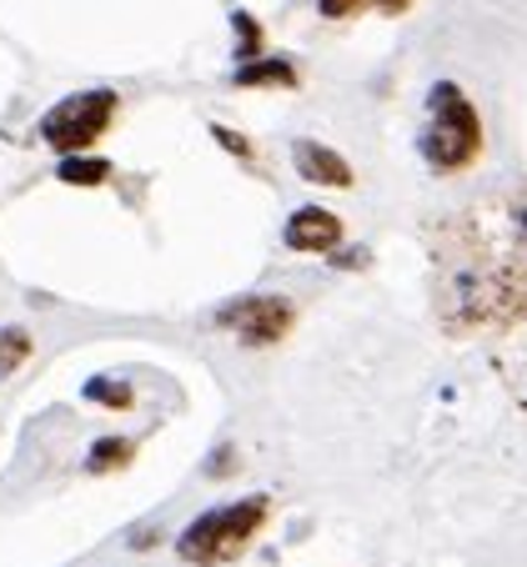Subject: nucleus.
<instances>
[{
	"label": "nucleus",
	"mask_w": 527,
	"mask_h": 567,
	"mask_svg": "<svg viewBox=\"0 0 527 567\" xmlns=\"http://www.w3.org/2000/svg\"><path fill=\"white\" fill-rule=\"evenodd\" d=\"M55 176H61L65 186H101L111 176V161H101V156H61Z\"/></svg>",
	"instance_id": "nucleus-8"
},
{
	"label": "nucleus",
	"mask_w": 527,
	"mask_h": 567,
	"mask_svg": "<svg viewBox=\"0 0 527 567\" xmlns=\"http://www.w3.org/2000/svg\"><path fill=\"white\" fill-rule=\"evenodd\" d=\"M231 31H237V55H241V61H257V51H261V25L251 21L247 11H237V16H231Z\"/></svg>",
	"instance_id": "nucleus-12"
},
{
	"label": "nucleus",
	"mask_w": 527,
	"mask_h": 567,
	"mask_svg": "<svg viewBox=\"0 0 527 567\" xmlns=\"http://www.w3.org/2000/svg\"><path fill=\"white\" fill-rule=\"evenodd\" d=\"M86 402H101V408H116V412H126L131 402H136V392H131L126 382H111V377H96V382H86Z\"/></svg>",
	"instance_id": "nucleus-11"
},
{
	"label": "nucleus",
	"mask_w": 527,
	"mask_h": 567,
	"mask_svg": "<svg viewBox=\"0 0 527 567\" xmlns=\"http://www.w3.org/2000/svg\"><path fill=\"white\" fill-rule=\"evenodd\" d=\"M216 321H221V327H231L241 342L267 347V342H281V337H287L291 307L281 297H247V301L221 307V311H216Z\"/></svg>",
	"instance_id": "nucleus-4"
},
{
	"label": "nucleus",
	"mask_w": 527,
	"mask_h": 567,
	"mask_svg": "<svg viewBox=\"0 0 527 567\" xmlns=\"http://www.w3.org/2000/svg\"><path fill=\"white\" fill-rule=\"evenodd\" d=\"M291 161H297L301 182L337 186V192H347V186H352V166H347L332 146H322V141H297V146H291Z\"/></svg>",
	"instance_id": "nucleus-5"
},
{
	"label": "nucleus",
	"mask_w": 527,
	"mask_h": 567,
	"mask_svg": "<svg viewBox=\"0 0 527 567\" xmlns=\"http://www.w3.org/2000/svg\"><path fill=\"white\" fill-rule=\"evenodd\" d=\"M116 91H75V96L55 101L51 111H45L41 131L35 136L45 141L51 151H61V156H81V151H91L101 136L111 131V121H116Z\"/></svg>",
	"instance_id": "nucleus-3"
},
{
	"label": "nucleus",
	"mask_w": 527,
	"mask_h": 567,
	"mask_svg": "<svg viewBox=\"0 0 527 567\" xmlns=\"http://www.w3.org/2000/svg\"><path fill=\"white\" fill-rule=\"evenodd\" d=\"M267 513H271L267 497H241V503H231V507H211V513H202L176 537V557L192 567L231 563V557H241L251 547V537L261 533Z\"/></svg>",
	"instance_id": "nucleus-2"
},
{
	"label": "nucleus",
	"mask_w": 527,
	"mask_h": 567,
	"mask_svg": "<svg viewBox=\"0 0 527 567\" xmlns=\"http://www.w3.org/2000/svg\"><path fill=\"white\" fill-rule=\"evenodd\" d=\"M483 151V121H477L473 101L463 86L437 81L427 91V126H422V161L432 172H463Z\"/></svg>",
	"instance_id": "nucleus-1"
},
{
	"label": "nucleus",
	"mask_w": 527,
	"mask_h": 567,
	"mask_svg": "<svg viewBox=\"0 0 527 567\" xmlns=\"http://www.w3.org/2000/svg\"><path fill=\"white\" fill-rule=\"evenodd\" d=\"M231 81H237V86H277V91H287V86H297V65L291 61H241L237 65V75H231Z\"/></svg>",
	"instance_id": "nucleus-7"
},
{
	"label": "nucleus",
	"mask_w": 527,
	"mask_h": 567,
	"mask_svg": "<svg viewBox=\"0 0 527 567\" xmlns=\"http://www.w3.org/2000/svg\"><path fill=\"white\" fill-rule=\"evenodd\" d=\"M356 6H362V0H317V11L332 16V21H347V16H352Z\"/></svg>",
	"instance_id": "nucleus-13"
},
{
	"label": "nucleus",
	"mask_w": 527,
	"mask_h": 567,
	"mask_svg": "<svg viewBox=\"0 0 527 567\" xmlns=\"http://www.w3.org/2000/svg\"><path fill=\"white\" fill-rule=\"evenodd\" d=\"M25 357H31V332L25 327H0V377H11Z\"/></svg>",
	"instance_id": "nucleus-10"
},
{
	"label": "nucleus",
	"mask_w": 527,
	"mask_h": 567,
	"mask_svg": "<svg viewBox=\"0 0 527 567\" xmlns=\"http://www.w3.org/2000/svg\"><path fill=\"white\" fill-rule=\"evenodd\" d=\"M131 452H136V447H131L126 437H101L96 447L86 452V472H116V467H126Z\"/></svg>",
	"instance_id": "nucleus-9"
},
{
	"label": "nucleus",
	"mask_w": 527,
	"mask_h": 567,
	"mask_svg": "<svg viewBox=\"0 0 527 567\" xmlns=\"http://www.w3.org/2000/svg\"><path fill=\"white\" fill-rule=\"evenodd\" d=\"M211 136H216V141H221V146H226V151H237V156H251V146H247V141H241V136H237V131H226V126H211Z\"/></svg>",
	"instance_id": "nucleus-14"
},
{
	"label": "nucleus",
	"mask_w": 527,
	"mask_h": 567,
	"mask_svg": "<svg viewBox=\"0 0 527 567\" xmlns=\"http://www.w3.org/2000/svg\"><path fill=\"white\" fill-rule=\"evenodd\" d=\"M281 236H287L291 251H332L342 241V221L332 212H322V206H301Z\"/></svg>",
	"instance_id": "nucleus-6"
},
{
	"label": "nucleus",
	"mask_w": 527,
	"mask_h": 567,
	"mask_svg": "<svg viewBox=\"0 0 527 567\" xmlns=\"http://www.w3.org/2000/svg\"><path fill=\"white\" fill-rule=\"evenodd\" d=\"M372 6H382V11H388V16H402V11H407V6H412V0H372Z\"/></svg>",
	"instance_id": "nucleus-15"
}]
</instances>
